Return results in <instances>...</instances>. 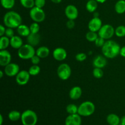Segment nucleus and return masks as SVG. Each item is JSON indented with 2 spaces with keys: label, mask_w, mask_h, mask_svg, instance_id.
<instances>
[{
  "label": "nucleus",
  "mask_w": 125,
  "mask_h": 125,
  "mask_svg": "<svg viewBox=\"0 0 125 125\" xmlns=\"http://www.w3.org/2000/svg\"><path fill=\"white\" fill-rule=\"evenodd\" d=\"M121 47L114 40H107L101 48L103 55L107 59H114L120 54Z\"/></svg>",
  "instance_id": "f257e3e1"
},
{
  "label": "nucleus",
  "mask_w": 125,
  "mask_h": 125,
  "mask_svg": "<svg viewBox=\"0 0 125 125\" xmlns=\"http://www.w3.org/2000/svg\"><path fill=\"white\" fill-rule=\"evenodd\" d=\"M3 23L7 28H17L22 24V18L17 12L9 11L4 16Z\"/></svg>",
  "instance_id": "f03ea898"
},
{
  "label": "nucleus",
  "mask_w": 125,
  "mask_h": 125,
  "mask_svg": "<svg viewBox=\"0 0 125 125\" xmlns=\"http://www.w3.org/2000/svg\"><path fill=\"white\" fill-rule=\"evenodd\" d=\"M17 53L19 58L23 60H28L31 59L34 55L36 54V50L34 46L26 43L18 49Z\"/></svg>",
  "instance_id": "7ed1b4c3"
},
{
  "label": "nucleus",
  "mask_w": 125,
  "mask_h": 125,
  "mask_svg": "<svg viewBox=\"0 0 125 125\" xmlns=\"http://www.w3.org/2000/svg\"><path fill=\"white\" fill-rule=\"evenodd\" d=\"M20 120L23 125H36L38 121L37 115L32 110H26L21 114Z\"/></svg>",
  "instance_id": "20e7f679"
},
{
  "label": "nucleus",
  "mask_w": 125,
  "mask_h": 125,
  "mask_svg": "<svg viewBox=\"0 0 125 125\" xmlns=\"http://www.w3.org/2000/svg\"><path fill=\"white\" fill-rule=\"evenodd\" d=\"M95 106L92 102L86 101L78 106V114L81 117H89L95 112Z\"/></svg>",
  "instance_id": "39448f33"
},
{
  "label": "nucleus",
  "mask_w": 125,
  "mask_h": 125,
  "mask_svg": "<svg viewBox=\"0 0 125 125\" xmlns=\"http://www.w3.org/2000/svg\"><path fill=\"white\" fill-rule=\"evenodd\" d=\"M29 16L32 20L34 21V22H37L39 23L43 21L46 17L43 10L42 8H39L35 6L30 9Z\"/></svg>",
  "instance_id": "423d86ee"
},
{
  "label": "nucleus",
  "mask_w": 125,
  "mask_h": 125,
  "mask_svg": "<svg viewBox=\"0 0 125 125\" xmlns=\"http://www.w3.org/2000/svg\"><path fill=\"white\" fill-rule=\"evenodd\" d=\"M57 74L61 80L66 81L68 79L72 74L70 66L65 63H61L57 69Z\"/></svg>",
  "instance_id": "0eeeda50"
},
{
  "label": "nucleus",
  "mask_w": 125,
  "mask_h": 125,
  "mask_svg": "<svg viewBox=\"0 0 125 125\" xmlns=\"http://www.w3.org/2000/svg\"><path fill=\"white\" fill-rule=\"evenodd\" d=\"M98 35L106 40H110L115 34V29L112 25L104 24L98 32Z\"/></svg>",
  "instance_id": "6e6552de"
},
{
  "label": "nucleus",
  "mask_w": 125,
  "mask_h": 125,
  "mask_svg": "<svg viewBox=\"0 0 125 125\" xmlns=\"http://www.w3.org/2000/svg\"><path fill=\"white\" fill-rule=\"evenodd\" d=\"M30 74L26 70L20 71L15 76L16 82L20 85H24L28 83L30 79Z\"/></svg>",
  "instance_id": "1a4fd4ad"
},
{
  "label": "nucleus",
  "mask_w": 125,
  "mask_h": 125,
  "mask_svg": "<svg viewBox=\"0 0 125 125\" xmlns=\"http://www.w3.org/2000/svg\"><path fill=\"white\" fill-rule=\"evenodd\" d=\"M4 74L9 77L16 76L20 72V66L15 63H10L4 67Z\"/></svg>",
  "instance_id": "9d476101"
},
{
  "label": "nucleus",
  "mask_w": 125,
  "mask_h": 125,
  "mask_svg": "<svg viewBox=\"0 0 125 125\" xmlns=\"http://www.w3.org/2000/svg\"><path fill=\"white\" fill-rule=\"evenodd\" d=\"M65 14L68 20H75L78 17L79 12L75 6L72 4L68 5L65 9Z\"/></svg>",
  "instance_id": "9b49d317"
},
{
  "label": "nucleus",
  "mask_w": 125,
  "mask_h": 125,
  "mask_svg": "<svg viewBox=\"0 0 125 125\" xmlns=\"http://www.w3.org/2000/svg\"><path fill=\"white\" fill-rule=\"evenodd\" d=\"M103 26L102 20L99 17H93L88 23L89 31L98 32Z\"/></svg>",
  "instance_id": "f8f14e48"
},
{
  "label": "nucleus",
  "mask_w": 125,
  "mask_h": 125,
  "mask_svg": "<svg viewBox=\"0 0 125 125\" xmlns=\"http://www.w3.org/2000/svg\"><path fill=\"white\" fill-rule=\"evenodd\" d=\"M81 116L78 114L69 115L65 121V125H81Z\"/></svg>",
  "instance_id": "ddd939ff"
},
{
  "label": "nucleus",
  "mask_w": 125,
  "mask_h": 125,
  "mask_svg": "<svg viewBox=\"0 0 125 125\" xmlns=\"http://www.w3.org/2000/svg\"><path fill=\"white\" fill-rule=\"evenodd\" d=\"M12 56L7 50H0V65L6 67L11 62Z\"/></svg>",
  "instance_id": "4468645a"
},
{
  "label": "nucleus",
  "mask_w": 125,
  "mask_h": 125,
  "mask_svg": "<svg viewBox=\"0 0 125 125\" xmlns=\"http://www.w3.org/2000/svg\"><path fill=\"white\" fill-rule=\"evenodd\" d=\"M52 56L56 61H63L67 58V52L66 50L63 48H56L52 52Z\"/></svg>",
  "instance_id": "2eb2a0df"
},
{
  "label": "nucleus",
  "mask_w": 125,
  "mask_h": 125,
  "mask_svg": "<svg viewBox=\"0 0 125 125\" xmlns=\"http://www.w3.org/2000/svg\"><path fill=\"white\" fill-rule=\"evenodd\" d=\"M107 58L103 55L96 56L93 60L92 64L94 68H103L107 65Z\"/></svg>",
  "instance_id": "dca6fc26"
},
{
  "label": "nucleus",
  "mask_w": 125,
  "mask_h": 125,
  "mask_svg": "<svg viewBox=\"0 0 125 125\" xmlns=\"http://www.w3.org/2000/svg\"><path fill=\"white\" fill-rule=\"evenodd\" d=\"M27 43L32 46H36L40 42V35L39 33H30L26 38Z\"/></svg>",
  "instance_id": "f3484780"
},
{
  "label": "nucleus",
  "mask_w": 125,
  "mask_h": 125,
  "mask_svg": "<svg viewBox=\"0 0 125 125\" xmlns=\"http://www.w3.org/2000/svg\"><path fill=\"white\" fill-rule=\"evenodd\" d=\"M83 94L82 89L79 86H74L69 92V96L72 100H77L81 98Z\"/></svg>",
  "instance_id": "a211bd4d"
},
{
  "label": "nucleus",
  "mask_w": 125,
  "mask_h": 125,
  "mask_svg": "<svg viewBox=\"0 0 125 125\" xmlns=\"http://www.w3.org/2000/svg\"><path fill=\"white\" fill-rule=\"evenodd\" d=\"M10 45L12 48L18 50L23 45V40L18 35H14L10 39Z\"/></svg>",
  "instance_id": "6ab92c4d"
},
{
  "label": "nucleus",
  "mask_w": 125,
  "mask_h": 125,
  "mask_svg": "<svg viewBox=\"0 0 125 125\" xmlns=\"http://www.w3.org/2000/svg\"><path fill=\"white\" fill-rule=\"evenodd\" d=\"M50 51L47 46H42L38 48L36 50V54L40 59L46 58L50 54Z\"/></svg>",
  "instance_id": "aec40b11"
},
{
  "label": "nucleus",
  "mask_w": 125,
  "mask_h": 125,
  "mask_svg": "<svg viewBox=\"0 0 125 125\" xmlns=\"http://www.w3.org/2000/svg\"><path fill=\"white\" fill-rule=\"evenodd\" d=\"M106 121L109 125H119L120 118L115 114H110L107 116Z\"/></svg>",
  "instance_id": "412c9836"
},
{
  "label": "nucleus",
  "mask_w": 125,
  "mask_h": 125,
  "mask_svg": "<svg viewBox=\"0 0 125 125\" xmlns=\"http://www.w3.org/2000/svg\"><path fill=\"white\" fill-rule=\"evenodd\" d=\"M17 32L18 35L21 37H28L30 34L31 31L29 27L25 24H21L17 28Z\"/></svg>",
  "instance_id": "4be33fe9"
},
{
  "label": "nucleus",
  "mask_w": 125,
  "mask_h": 125,
  "mask_svg": "<svg viewBox=\"0 0 125 125\" xmlns=\"http://www.w3.org/2000/svg\"><path fill=\"white\" fill-rule=\"evenodd\" d=\"M98 2L96 0H89L87 1L85 6L86 10L90 13H94L98 8Z\"/></svg>",
  "instance_id": "5701e85b"
},
{
  "label": "nucleus",
  "mask_w": 125,
  "mask_h": 125,
  "mask_svg": "<svg viewBox=\"0 0 125 125\" xmlns=\"http://www.w3.org/2000/svg\"><path fill=\"white\" fill-rule=\"evenodd\" d=\"M115 10L118 14H123L125 12V1L118 0L115 4Z\"/></svg>",
  "instance_id": "b1692460"
},
{
  "label": "nucleus",
  "mask_w": 125,
  "mask_h": 125,
  "mask_svg": "<svg viewBox=\"0 0 125 125\" xmlns=\"http://www.w3.org/2000/svg\"><path fill=\"white\" fill-rule=\"evenodd\" d=\"M21 114L18 111H12L9 113L8 118L12 122H17L21 119Z\"/></svg>",
  "instance_id": "393cba45"
},
{
  "label": "nucleus",
  "mask_w": 125,
  "mask_h": 125,
  "mask_svg": "<svg viewBox=\"0 0 125 125\" xmlns=\"http://www.w3.org/2000/svg\"><path fill=\"white\" fill-rule=\"evenodd\" d=\"M10 45V39L6 35L1 37L0 39V50H6Z\"/></svg>",
  "instance_id": "a878e982"
},
{
  "label": "nucleus",
  "mask_w": 125,
  "mask_h": 125,
  "mask_svg": "<svg viewBox=\"0 0 125 125\" xmlns=\"http://www.w3.org/2000/svg\"><path fill=\"white\" fill-rule=\"evenodd\" d=\"M98 34L97 32L91 31H89L85 34V38H86L87 40L90 42H95V41L98 37Z\"/></svg>",
  "instance_id": "bb28decb"
},
{
  "label": "nucleus",
  "mask_w": 125,
  "mask_h": 125,
  "mask_svg": "<svg viewBox=\"0 0 125 125\" xmlns=\"http://www.w3.org/2000/svg\"><path fill=\"white\" fill-rule=\"evenodd\" d=\"M15 0H1V4L2 7L6 9H10L15 6Z\"/></svg>",
  "instance_id": "cd10ccee"
},
{
  "label": "nucleus",
  "mask_w": 125,
  "mask_h": 125,
  "mask_svg": "<svg viewBox=\"0 0 125 125\" xmlns=\"http://www.w3.org/2000/svg\"><path fill=\"white\" fill-rule=\"evenodd\" d=\"M66 111L69 115L76 114L78 112V106L74 104H70L66 107Z\"/></svg>",
  "instance_id": "c85d7f7f"
},
{
  "label": "nucleus",
  "mask_w": 125,
  "mask_h": 125,
  "mask_svg": "<svg viewBox=\"0 0 125 125\" xmlns=\"http://www.w3.org/2000/svg\"><path fill=\"white\" fill-rule=\"evenodd\" d=\"M23 7L26 9H32L35 6V0H20Z\"/></svg>",
  "instance_id": "c756f323"
},
{
  "label": "nucleus",
  "mask_w": 125,
  "mask_h": 125,
  "mask_svg": "<svg viewBox=\"0 0 125 125\" xmlns=\"http://www.w3.org/2000/svg\"><path fill=\"white\" fill-rule=\"evenodd\" d=\"M115 35L118 37H123L125 36V26L120 25L115 29Z\"/></svg>",
  "instance_id": "7c9ffc66"
},
{
  "label": "nucleus",
  "mask_w": 125,
  "mask_h": 125,
  "mask_svg": "<svg viewBox=\"0 0 125 125\" xmlns=\"http://www.w3.org/2000/svg\"><path fill=\"white\" fill-rule=\"evenodd\" d=\"M28 72L31 76H37L40 73V67L38 65H32L29 68Z\"/></svg>",
  "instance_id": "2f4dec72"
},
{
  "label": "nucleus",
  "mask_w": 125,
  "mask_h": 125,
  "mask_svg": "<svg viewBox=\"0 0 125 125\" xmlns=\"http://www.w3.org/2000/svg\"><path fill=\"white\" fill-rule=\"evenodd\" d=\"M93 75L96 79H100L102 78L104 75L102 68H94V69L93 70Z\"/></svg>",
  "instance_id": "473e14b6"
},
{
  "label": "nucleus",
  "mask_w": 125,
  "mask_h": 125,
  "mask_svg": "<svg viewBox=\"0 0 125 125\" xmlns=\"http://www.w3.org/2000/svg\"><path fill=\"white\" fill-rule=\"evenodd\" d=\"M29 28H30L31 33H39L40 31V25L39 23L34 22L31 24Z\"/></svg>",
  "instance_id": "72a5a7b5"
},
{
  "label": "nucleus",
  "mask_w": 125,
  "mask_h": 125,
  "mask_svg": "<svg viewBox=\"0 0 125 125\" xmlns=\"http://www.w3.org/2000/svg\"><path fill=\"white\" fill-rule=\"evenodd\" d=\"M105 42H106V40L105 39H103L101 37L98 36V37L95 41V44L97 47L102 48L103 46V45H104Z\"/></svg>",
  "instance_id": "f704fd0d"
},
{
  "label": "nucleus",
  "mask_w": 125,
  "mask_h": 125,
  "mask_svg": "<svg viewBox=\"0 0 125 125\" xmlns=\"http://www.w3.org/2000/svg\"><path fill=\"white\" fill-rule=\"evenodd\" d=\"M75 58L77 61L83 62V61H84L87 59V55L84 52H79V53H78L76 55Z\"/></svg>",
  "instance_id": "c9c22d12"
},
{
  "label": "nucleus",
  "mask_w": 125,
  "mask_h": 125,
  "mask_svg": "<svg viewBox=\"0 0 125 125\" xmlns=\"http://www.w3.org/2000/svg\"><path fill=\"white\" fill-rule=\"evenodd\" d=\"M6 37H9V39H11L12 37L15 35L14 34V31H13V28H6V32H5V35Z\"/></svg>",
  "instance_id": "e433bc0d"
},
{
  "label": "nucleus",
  "mask_w": 125,
  "mask_h": 125,
  "mask_svg": "<svg viewBox=\"0 0 125 125\" xmlns=\"http://www.w3.org/2000/svg\"><path fill=\"white\" fill-rule=\"evenodd\" d=\"M45 4H46V1L45 0H35V7L42 9L45 6Z\"/></svg>",
  "instance_id": "4c0bfd02"
},
{
  "label": "nucleus",
  "mask_w": 125,
  "mask_h": 125,
  "mask_svg": "<svg viewBox=\"0 0 125 125\" xmlns=\"http://www.w3.org/2000/svg\"><path fill=\"white\" fill-rule=\"evenodd\" d=\"M32 63L33 65H38L40 62V58L37 54H35L31 59Z\"/></svg>",
  "instance_id": "58836bf2"
},
{
  "label": "nucleus",
  "mask_w": 125,
  "mask_h": 125,
  "mask_svg": "<svg viewBox=\"0 0 125 125\" xmlns=\"http://www.w3.org/2000/svg\"><path fill=\"white\" fill-rule=\"evenodd\" d=\"M66 26H67V28L68 29H72L73 28H74V26H75L74 20H68L67 21V23H66Z\"/></svg>",
  "instance_id": "ea45409f"
},
{
  "label": "nucleus",
  "mask_w": 125,
  "mask_h": 125,
  "mask_svg": "<svg viewBox=\"0 0 125 125\" xmlns=\"http://www.w3.org/2000/svg\"><path fill=\"white\" fill-rule=\"evenodd\" d=\"M6 28H5V26L1 24L0 25V36L2 37L5 35V32H6Z\"/></svg>",
  "instance_id": "a19ab883"
},
{
  "label": "nucleus",
  "mask_w": 125,
  "mask_h": 125,
  "mask_svg": "<svg viewBox=\"0 0 125 125\" xmlns=\"http://www.w3.org/2000/svg\"><path fill=\"white\" fill-rule=\"evenodd\" d=\"M120 55L123 57H125V46L121 48L120 51Z\"/></svg>",
  "instance_id": "79ce46f5"
},
{
  "label": "nucleus",
  "mask_w": 125,
  "mask_h": 125,
  "mask_svg": "<svg viewBox=\"0 0 125 125\" xmlns=\"http://www.w3.org/2000/svg\"><path fill=\"white\" fill-rule=\"evenodd\" d=\"M119 125H125V115L120 118V122Z\"/></svg>",
  "instance_id": "37998d69"
},
{
  "label": "nucleus",
  "mask_w": 125,
  "mask_h": 125,
  "mask_svg": "<svg viewBox=\"0 0 125 125\" xmlns=\"http://www.w3.org/2000/svg\"><path fill=\"white\" fill-rule=\"evenodd\" d=\"M51 2L55 4H59L62 2V0H51Z\"/></svg>",
  "instance_id": "c03bdc74"
},
{
  "label": "nucleus",
  "mask_w": 125,
  "mask_h": 125,
  "mask_svg": "<svg viewBox=\"0 0 125 125\" xmlns=\"http://www.w3.org/2000/svg\"><path fill=\"white\" fill-rule=\"evenodd\" d=\"M3 124V117L2 115H0V125H2Z\"/></svg>",
  "instance_id": "a18cd8bd"
},
{
  "label": "nucleus",
  "mask_w": 125,
  "mask_h": 125,
  "mask_svg": "<svg viewBox=\"0 0 125 125\" xmlns=\"http://www.w3.org/2000/svg\"><path fill=\"white\" fill-rule=\"evenodd\" d=\"M98 3H104V2H106L107 0H96Z\"/></svg>",
  "instance_id": "49530a36"
},
{
  "label": "nucleus",
  "mask_w": 125,
  "mask_h": 125,
  "mask_svg": "<svg viewBox=\"0 0 125 125\" xmlns=\"http://www.w3.org/2000/svg\"><path fill=\"white\" fill-rule=\"evenodd\" d=\"M4 73V72H2V70L0 71V78H3Z\"/></svg>",
  "instance_id": "de8ad7c7"
},
{
  "label": "nucleus",
  "mask_w": 125,
  "mask_h": 125,
  "mask_svg": "<svg viewBox=\"0 0 125 125\" xmlns=\"http://www.w3.org/2000/svg\"><path fill=\"white\" fill-rule=\"evenodd\" d=\"M94 17H99V14L98 12H96V13H94Z\"/></svg>",
  "instance_id": "09e8293b"
},
{
  "label": "nucleus",
  "mask_w": 125,
  "mask_h": 125,
  "mask_svg": "<svg viewBox=\"0 0 125 125\" xmlns=\"http://www.w3.org/2000/svg\"></svg>",
  "instance_id": "8fccbe9b"
},
{
  "label": "nucleus",
  "mask_w": 125,
  "mask_h": 125,
  "mask_svg": "<svg viewBox=\"0 0 125 125\" xmlns=\"http://www.w3.org/2000/svg\"><path fill=\"white\" fill-rule=\"evenodd\" d=\"M87 1H89V0H87Z\"/></svg>",
  "instance_id": "3c124183"
}]
</instances>
